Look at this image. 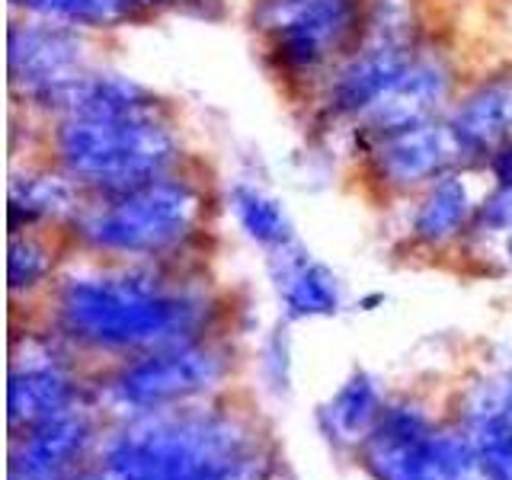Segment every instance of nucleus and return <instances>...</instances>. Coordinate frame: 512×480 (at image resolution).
<instances>
[{
	"instance_id": "obj_3",
	"label": "nucleus",
	"mask_w": 512,
	"mask_h": 480,
	"mask_svg": "<svg viewBox=\"0 0 512 480\" xmlns=\"http://www.w3.org/2000/svg\"><path fill=\"white\" fill-rule=\"evenodd\" d=\"M199 208L196 186L167 173L119 196H103V205L80 218V237L106 253H157L180 244Z\"/></svg>"
},
{
	"instance_id": "obj_20",
	"label": "nucleus",
	"mask_w": 512,
	"mask_h": 480,
	"mask_svg": "<svg viewBox=\"0 0 512 480\" xmlns=\"http://www.w3.org/2000/svg\"><path fill=\"white\" fill-rule=\"evenodd\" d=\"M132 7H160V4H167V0H128Z\"/></svg>"
},
{
	"instance_id": "obj_11",
	"label": "nucleus",
	"mask_w": 512,
	"mask_h": 480,
	"mask_svg": "<svg viewBox=\"0 0 512 480\" xmlns=\"http://www.w3.org/2000/svg\"><path fill=\"white\" fill-rule=\"evenodd\" d=\"M42 109L58 112L61 119L77 116H132V112H157V96L138 80L103 71H80L64 84L39 93L32 100Z\"/></svg>"
},
{
	"instance_id": "obj_16",
	"label": "nucleus",
	"mask_w": 512,
	"mask_h": 480,
	"mask_svg": "<svg viewBox=\"0 0 512 480\" xmlns=\"http://www.w3.org/2000/svg\"><path fill=\"white\" fill-rule=\"evenodd\" d=\"M74 180L68 173H26L10 186L13 224H36L74 208Z\"/></svg>"
},
{
	"instance_id": "obj_2",
	"label": "nucleus",
	"mask_w": 512,
	"mask_h": 480,
	"mask_svg": "<svg viewBox=\"0 0 512 480\" xmlns=\"http://www.w3.org/2000/svg\"><path fill=\"white\" fill-rule=\"evenodd\" d=\"M61 324L77 340L106 349L176 346V336L192 327L196 308L167 295L151 279H77L58 298Z\"/></svg>"
},
{
	"instance_id": "obj_5",
	"label": "nucleus",
	"mask_w": 512,
	"mask_h": 480,
	"mask_svg": "<svg viewBox=\"0 0 512 480\" xmlns=\"http://www.w3.org/2000/svg\"><path fill=\"white\" fill-rule=\"evenodd\" d=\"M458 160V144L448 132V125L439 119L388 132L372 144V173L391 189L436 183L439 176L452 173Z\"/></svg>"
},
{
	"instance_id": "obj_6",
	"label": "nucleus",
	"mask_w": 512,
	"mask_h": 480,
	"mask_svg": "<svg viewBox=\"0 0 512 480\" xmlns=\"http://www.w3.org/2000/svg\"><path fill=\"white\" fill-rule=\"evenodd\" d=\"M87 71L84 39L61 23H20L10 29V80L29 100Z\"/></svg>"
},
{
	"instance_id": "obj_18",
	"label": "nucleus",
	"mask_w": 512,
	"mask_h": 480,
	"mask_svg": "<svg viewBox=\"0 0 512 480\" xmlns=\"http://www.w3.org/2000/svg\"><path fill=\"white\" fill-rule=\"evenodd\" d=\"M375 416H378V391L365 375L352 378L330 404L333 429L346 439H356L359 432H365L368 426H372Z\"/></svg>"
},
{
	"instance_id": "obj_4",
	"label": "nucleus",
	"mask_w": 512,
	"mask_h": 480,
	"mask_svg": "<svg viewBox=\"0 0 512 480\" xmlns=\"http://www.w3.org/2000/svg\"><path fill=\"white\" fill-rule=\"evenodd\" d=\"M256 29L288 71H314L359 23L356 0H256Z\"/></svg>"
},
{
	"instance_id": "obj_14",
	"label": "nucleus",
	"mask_w": 512,
	"mask_h": 480,
	"mask_svg": "<svg viewBox=\"0 0 512 480\" xmlns=\"http://www.w3.org/2000/svg\"><path fill=\"white\" fill-rule=\"evenodd\" d=\"M228 202H231V212L240 224V231H244L253 244H260L266 250H279L295 240L288 212L266 189L253 183H234Z\"/></svg>"
},
{
	"instance_id": "obj_17",
	"label": "nucleus",
	"mask_w": 512,
	"mask_h": 480,
	"mask_svg": "<svg viewBox=\"0 0 512 480\" xmlns=\"http://www.w3.org/2000/svg\"><path fill=\"white\" fill-rule=\"evenodd\" d=\"M13 4L36 13L39 20L74 29H116L135 13L128 0H13Z\"/></svg>"
},
{
	"instance_id": "obj_8",
	"label": "nucleus",
	"mask_w": 512,
	"mask_h": 480,
	"mask_svg": "<svg viewBox=\"0 0 512 480\" xmlns=\"http://www.w3.org/2000/svg\"><path fill=\"white\" fill-rule=\"evenodd\" d=\"M413 45L410 42H375L368 39L362 52L352 55L340 71L333 74L327 90V109L333 116H365L384 93H388L400 74L410 68Z\"/></svg>"
},
{
	"instance_id": "obj_7",
	"label": "nucleus",
	"mask_w": 512,
	"mask_h": 480,
	"mask_svg": "<svg viewBox=\"0 0 512 480\" xmlns=\"http://www.w3.org/2000/svg\"><path fill=\"white\" fill-rule=\"evenodd\" d=\"M218 372L221 365L212 352L192 346H164L128 365L116 381V391L135 407H160L167 400H180L208 388Z\"/></svg>"
},
{
	"instance_id": "obj_12",
	"label": "nucleus",
	"mask_w": 512,
	"mask_h": 480,
	"mask_svg": "<svg viewBox=\"0 0 512 480\" xmlns=\"http://www.w3.org/2000/svg\"><path fill=\"white\" fill-rule=\"evenodd\" d=\"M272 279L279 285L288 317H327L340 308L336 276L327 266L314 263L295 240L272 250Z\"/></svg>"
},
{
	"instance_id": "obj_19",
	"label": "nucleus",
	"mask_w": 512,
	"mask_h": 480,
	"mask_svg": "<svg viewBox=\"0 0 512 480\" xmlns=\"http://www.w3.org/2000/svg\"><path fill=\"white\" fill-rule=\"evenodd\" d=\"M48 266H52V256H48V250L39 240L13 234L10 240V288L13 292L36 288L48 276Z\"/></svg>"
},
{
	"instance_id": "obj_1",
	"label": "nucleus",
	"mask_w": 512,
	"mask_h": 480,
	"mask_svg": "<svg viewBox=\"0 0 512 480\" xmlns=\"http://www.w3.org/2000/svg\"><path fill=\"white\" fill-rule=\"evenodd\" d=\"M55 157L61 173H68L77 186L119 196L170 173L176 138L157 112L77 116L58 122Z\"/></svg>"
},
{
	"instance_id": "obj_10",
	"label": "nucleus",
	"mask_w": 512,
	"mask_h": 480,
	"mask_svg": "<svg viewBox=\"0 0 512 480\" xmlns=\"http://www.w3.org/2000/svg\"><path fill=\"white\" fill-rule=\"evenodd\" d=\"M461 160L484 157L490 160L503 144L512 141V74H496L480 80L445 116Z\"/></svg>"
},
{
	"instance_id": "obj_9",
	"label": "nucleus",
	"mask_w": 512,
	"mask_h": 480,
	"mask_svg": "<svg viewBox=\"0 0 512 480\" xmlns=\"http://www.w3.org/2000/svg\"><path fill=\"white\" fill-rule=\"evenodd\" d=\"M452 93V71L436 58H413L397 84L365 112L362 122L375 138L400 128L432 122Z\"/></svg>"
},
{
	"instance_id": "obj_15",
	"label": "nucleus",
	"mask_w": 512,
	"mask_h": 480,
	"mask_svg": "<svg viewBox=\"0 0 512 480\" xmlns=\"http://www.w3.org/2000/svg\"><path fill=\"white\" fill-rule=\"evenodd\" d=\"M71 404V384L55 368H29L10 381V423H48Z\"/></svg>"
},
{
	"instance_id": "obj_21",
	"label": "nucleus",
	"mask_w": 512,
	"mask_h": 480,
	"mask_svg": "<svg viewBox=\"0 0 512 480\" xmlns=\"http://www.w3.org/2000/svg\"><path fill=\"white\" fill-rule=\"evenodd\" d=\"M509 260H512V240H509Z\"/></svg>"
},
{
	"instance_id": "obj_13",
	"label": "nucleus",
	"mask_w": 512,
	"mask_h": 480,
	"mask_svg": "<svg viewBox=\"0 0 512 480\" xmlns=\"http://www.w3.org/2000/svg\"><path fill=\"white\" fill-rule=\"evenodd\" d=\"M474 212H477V205H474L468 183H464L458 173H445L436 183H429L426 196L416 205L413 237L423 240L429 247L448 244V240H455L468 228Z\"/></svg>"
}]
</instances>
